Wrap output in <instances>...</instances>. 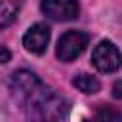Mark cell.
I'll return each instance as SVG.
<instances>
[{
  "label": "cell",
  "instance_id": "6da1fadb",
  "mask_svg": "<svg viewBox=\"0 0 122 122\" xmlns=\"http://www.w3.org/2000/svg\"><path fill=\"white\" fill-rule=\"evenodd\" d=\"M10 92L15 103L30 116L40 120H57L65 116L69 103L50 90L34 72L17 71L11 74Z\"/></svg>",
  "mask_w": 122,
  "mask_h": 122
},
{
  "label": "cell",
  "instance_id": "7a4b0ae2",
  "mask_svg": "<svg viewBox=\"0 0 122 122\" xmlns=\"http://www.w3.org/2000/svg\"><path fill=\"white\" fill-rule=\"evenodd\" d=\"M90 36L82 30H67L57 42V57L65 63L76 59L88 46Z\"/></svg>",
  "mask_w": 122,
  "mask_h": 122
},
{
  "label": "cell",
  "instance_id": "3957f363",
  "mask_svg": "<svg viewBox=\"0 0 122 122\" xmlns=\"http://www.w3.org/2000/svg\"><path fill=\"white\" fill-rule=\"evenodd\" d=\"M92 63L101 72H114L120 67V53L112 42H99L92 53Z\"/></svg>",
  "mask_w": 122,
  "mask_h": 122
},
{
  "label": "cell",
  "instance_id": "277c9868",
  "mask_svg": "<svg viewBox=\"0 0 122 122\" xmlns=\"http://www.w3.org/2000/svg\"><path fill=\"white\" fill-rule=\"evenodd\" d=\"M46 17L51 21H72L80 13V6L76 0H42L40 4Z\"/></svg>",
  "mask_w": 122,
  "mask_h": 122
},
{
  "label": "cell",
  "instance_id": "5b68a950",
  "mask_svg": "<svg viewBox=\"0 0 122 122\" xmlns=\"http://www.w3.org/2000/svg\"><path fill=\"white\" fill-rule=\"evenodd\" d=\"M48 42H50V27L44 25V23H36L32 25L25 36H23V46L25 50H29L30 53H36V55H42L48 48Z\"/></svg>",
  "mask_w": 122,
  "mask_h": 122
},
{
  "label": "cell",
  "instance_id": "8992f818",
  "mask_svg": "<svg viewBox=\"0 0 122 122\" xmlns=\"http://www.w3.org/2000/svg\"><path fill=\"white\" fill-rule=\"evenodd\" d=\"M19 13V2L17 0H0V29L10 27Z\"/></svg>",
  "mask_w": 122,
  "mask_h": 122
},
{
  "label": "cell",
  "instance_id": "52a82bcc",
  "mask_svg": "<svg viewBox=\"0 0 122 122\" xmlns=\"http://www.w3.org/2000/svg\"><path fill=\"white\" fill-rule=\"evenodd\" d=\"M72 86L76 90H80L82 93H95V92H99V80L93 78L92 74H86V72L76 74L72 78Z\"/></svg>",
  "mask_w": 122,
  "mask_h": 122
},
{
  "label": "cell",
  "instance_id": "ba28073f",
  "mask_svg": "<svg viewBox=\"0 0 122 122\" xmlns=\"http://www.w3.org/2000/svg\"><path fill=\"white\" fill-rule=\"evenodd\" d=\"M95 118H97V120H120V118H122V114H120L118 111H112V109L103 107V109L95 114Z\"/></svg>",
  "mask_w": 122,
  "mask_h": 122
},
{
  "label": "cell",
  "instance_id": "9c48e42d",
  "mask_svg": "<svg viewBox=\"0 0 122 122\" xmlns=\"http://www.w3.org/2000/svg\"><path fill=\"white\" fill-rule=\"evenodd\" d=\"M10 57H11L10 50H8L6 46H0V65H2V63H8V61H10Z\"/></svg>",
  "mask_w": 122,
  "mask_h": 122
},
{
  "label": "cell",
  "instance_id": "30bf717a",
  "mask_svg": "<svg viewBox=\"0 0 122 122\" xmlns=\"http://www.w3.org/2000/svg\"><path fill=\"white\" fill-rule=\"evenodd\" d=\"M112 95H114L116 99H120V97H122V82H120V80H116V82H114V88H112Z\"/></svg>",
  "mask_w": 122,
  "mask_h": 122
}]
</instances>
